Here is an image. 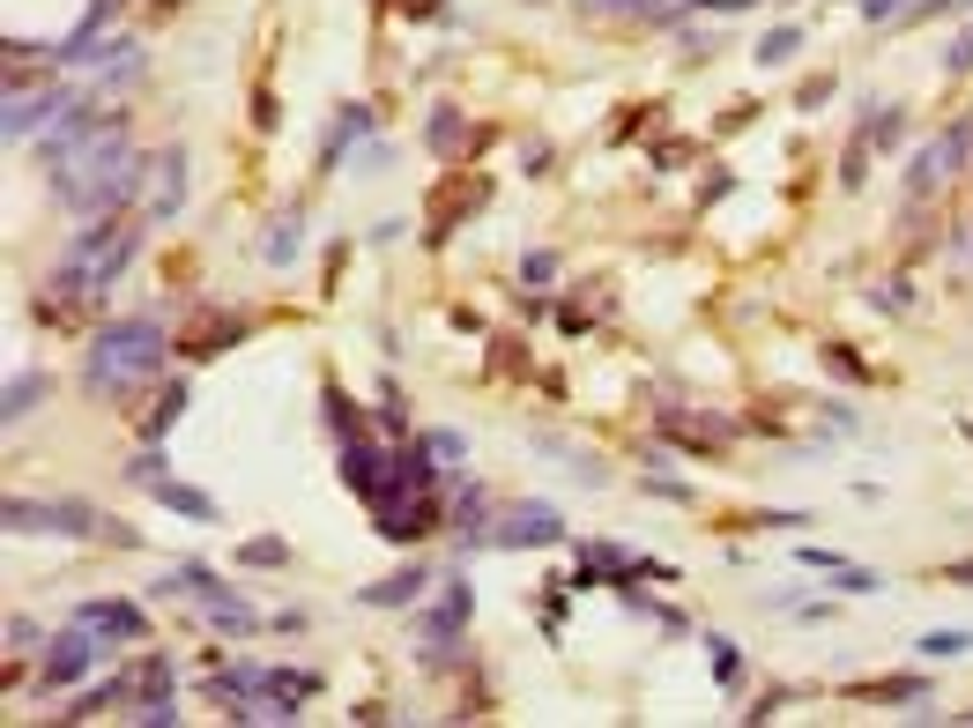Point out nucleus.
<instances>
[{
	"label": "nucleus",
	"instance_id": "obj_1",
	"mask_svg": "<svg viewBox=\"0 0 973 728\" xmlns=\"http://www.w3.org/2000/svg\"><path fill=\"white\" fill-rule=\"evenodd\" d=\"M157 365H164V328H157L149 312H134V320H104V328L89 335L83 386H89V394H104V402H134L141 386L157 380Z\"/></svg>",
	"mask_w": 973,
	"mask_h": 728
},
{
	"label": "nucleus",
	"instance_id": "obj_2",
	"mask_svg": "<svg viewBox=\"0 0 973 728\" xmlns=\"http://www.w3.org/2000/svg\"><path fill=\"white\" fill-rule=\"evenodd\" d=\"M8 535H75L104 543V514L83 498H8Z\"/></svg>",
	"mask_w": 973,
	"mask_h": 728
},
{
	"label": "nucleus",
	"instance_id": "obj_3",
	"mask_svg": "<svg viewBox=\"0 0 973 728\" xmlns=\"http://www.w3.org/2000/svg\"><path fill=\"white\" fill-rule=\"evenodd\" d=\"M483 543H491V551H543V543H565V514L543 506V498H513V506L491 514Z\"/></svg>",
	"mask_w": 973,
	"mask_h": 728
},
{
	"label": "nucleus",
	"instance_id": "obj_4",
	"mask_svg": "<svg viewBox=\"0 0 973 728\" xmlns=\"http://www.w3.org/2000/svg\"><path fill=\"white\" fill-rule=\"evenodd\" d=\"M966 149H973V120H959V127H944V134L929 141V149H914V164H907V186H914V194H936L944 178H951L959 164H966Z\"/></svg>",
	"mask_w": 973,
	"mask_h": 728
},
{
	"label": "nucleus",
	"instance_id": "obj_5",
	"mask_svg": "<svg viewBox=\"0 0 973 728\" xmlns=\"http://www.w3.org/2000/svg\"><path fill=\"white\" fill-rule=\"evenodd\" d=\"M439 520V506H431V491H386V498H372V528H380L386 543H417L423 528Z\"/></svg>",
	"mask_w": 973,
	"mask_h": 728
},
{
	"label": "nucleus",
	"instance_id": "obj_6",
	"mask_svg": "<svg viewBox=\"0 0 973 728\" xmlns=\"http://www.w3.org/2000/svg\"><path fill=\"white\" fill-rule=\"evenodd\" d=\"M104 654H112V646H104V632H89V625L45 640V684H75V677H89V669L104 662Z\"/></svg>",
	"mask_w": 973,
	"mask_h": 728
},
{
	"label": "nucleus",
	"instance_id": "obj_7",
	"mask_svg": "<svg viewBox=\"0 0 973 728\" xmlns=\"http://www.w3.org/2000/svg\"><path fill=\"white\" fill-rule=\"evenodd\" d=\"M83 104V89L75 83H60V89H38V97H8V141H23V134H45V127H60V112H75Z\"/></svg>",
	"mask_w": 973,
	"mask_h": 728
},
{
	"label": "nucleus",
	"instance_id": "obj_8",
	"mask_svg": "<svg viewBox=\"0 0 973 728\" xmlns=\"http://www.w3.org/2000/svg\"><path fill=\"white\" fill-rule=\"evenodd\" d=\"M178 209H186V149L171 141L164 157H157V194H149V223H171Z\"/></svg>",
	"mask_w": 973,
	"mask_h": 728
},
{
	"label": "nucleus",
	"instance_id": "obj_9",
	"mask_svg": "<svg viewBox=\"0 0 973 728\" xmlns=\"http://www.w3.org/2000/svg\"><path fill=\"white\" fill-rule=\"evenodd\" d=\"M75 625L104 632V640H141V632H149V617H141L134 602H83V609H75Z\"/></svg>",
	"mask_w": 973,
	"mask_h": 728
},
{
	"label": "nucleus",
	"instance_id": "obj_10",
	"mask_svg": "<svg viewBox=\"0 0 973 728\" xmlns=\"http://www.w3.org/2000/svg\"><path fill=\"white\" fill-rule=\"evenodd\" d=\"M357 134H372V104H342V120H335L328 134H320V172H335V164H342V149H349Z\"/></svg>",
	"mask_w": 973,
	"mask_h": 728
},
{
	"label": "nucleus",
	"instance_id": "obj_11",
	"mask_svg": "<svg viewBox=\"0 0 973 728\" xmlns=\"http://www.w3.org/2000/svg\"><path fill=\"white\" fill-rule=\"evenodd\" d=\"M417 595H423V565H402V572H386L380 588H365L357 602H365V609H409Z\"/></svg>",
	"mask_w": 973,
	"mask_h": 728
},
{
	"label": "nucleus",
	"instance_id": "obj_12",
	"mask_svg": "<svg viewBox=\"0 0 973 728\" xmlns=\"http://www.w3.org/2000/svg\"><path fill=\"white\" fill-rule=\"evenodd\" d=\"M201 617H209V632H231V640H254V632H260V617H254L238 595H231V588L201 602Z\"/></svg>",
	"mask_w": 973,
	"mask_h": 728
},
{
	"label": "nucleus",
	"instance_id": "obj_13",
	"mask_svg": "<svg viewBox=\"0 0 973 728\" xmlns=\"http://www.w3.org/2000/svg\"><path fill=\"white\" fill-rule=\"evenodd\" d=\"M120 238H127V231H120V223H112V215H89L83 231H75V246H67V260H83V268H97V260L112 254V246H120Z\"/></svg>",
	"mask_w": 973,
	"mask_h": 728
},
{
	"label": "nucleus",
	"instance_id": "obj_14",
	"mask_svg": "<svg viewBox=\"0 0 973 728\" xmlns=\"http://www.w3.org/2000/svg\"><path fill=\"white\" fill-rule=\"evenodd\" d=\"M38 402H45V372H15V380H8V409H0V424L15 431L23 417H38Z\"/></svg>",
	"mask_w": 973,
	"mask_h": 728
},
{
	"label": "nucleus",
	"instance_id": "obj_15",
	"mask_svg": "<svg viewBox=\"0 0 973 728\" xmlns=\"http://www.w3.org/2000/svg\"><path fill=\"white\" fill-rule=\"evenodd\" d=\"M149 498H157V506H171V514H186V520H209V528H215V498H209V491H186V483H171V476H164V483H157Z\"/></svg>",
	"mask_w": 973,
	"mask_h": 728
},
{
	"label": "nucleus",
	"instance_id": "obj_16",
	"mask_svg": "<svg viewBox=\"0 0 973 728\" xmlns=\"http://www.w3.org/2000/svg\"><path fill=\"white\" fill-rule=\"evenodd\" d=\"M662 431H669V439H691V446H720V439H728V424H706L699 409H662Z\"/></svg>",
	"mask_w": 973,
	"mask_h": 728
},
{
	"label": "nucleus",
	"instance_id": "obj_17",
	"mask_svg": "<svg viewBox=\"0 0 973 728\" xmlns=\"http://www.w3.org/2000/svg\"><path fill=\"white\" fill-rule=\"evenodd\" d=\"M423 141H431L439 157H454V149H461V141H468V120H461V104H439V112L423 120Z\"/></svg>",
	"mask_w": 973,
	"mask_h": 728
},
{
	"label": "nucleus",
	"instance_id": "obj_18",
	"mask_svg": "<svg viewBox=\"0 0 973 728\" xmlns=\"http://www.w3.org/2000/svg\"><path fill=\"white\" fill-rule=\"evenodd\" d=\"M178 417H186V380H171L164 394H157V409H141V439H164Z\"/></svg>",
	"mask_w": 973,
	"mask_h": 728
},
{
	"label": "nucleus",
	"instance_id": "obj_19",
	"mask_svg": "<svg viewBox=\"0 0 973 728\" xmlns=\"http://www.w3.org/2000/svg\"><path fill=\"white\" fill-rule=\"evenodd\" d=\"M164 476H171V461H164V439H149V446H141V454L127 461V483H134V491H157Z\"/></svg>",
	"mask_w": 973,
	"mask_h": 728
},
{
	"label": "nucleus",
	"instance_id": "obj_20",
	"mask_svg": "<svg viewBox=\"0 0 973 728\" xmlns=\"http://www.w3.org/2000/svg\"><path fill=\"white\" fill-rule=\"evenodd\" d=\"M260 254H268V268H291V260H297V209L275 215V231L260 238Z\"/></svg>",
	"mask_w": 973,
	"mask_h": 728
},
{
	"label": "nucleus",
	"instance_id": "obj_21",
	"mask_svg": "<svg viewBox=\"0 0 973 728\" xmlns=\"http://www.w3.org/2000/svg\"><path fill=\"white\" fill-rule=\"evenodd\" d=\"M535 446H543V454H551V461H572V476H580V483H602V469H594V454H580V446H565V439H557V431H543V439H535Z\"/></svg>",
	"mask_w": 973,
	"mask_h": 728
},
{
	"label": "nucleus",
	"instance_id": "obj_22",
	"mask_svg": "<svg viewBox=\"0 0 973 728\" xmlns=\"http://www.w3.org/2000/svg\"><path fill=\"white\" fill-rule=\"evenodd\" d=\"M796 45H803V30H796V23L765 30V45H759V67H788V60H796Z\"/></svg>",
	"mask_w": 973,
	"mask_h": 728
},
{
	"label": "nucleus",
	"instance_id": "obj_23",
	"mask_svg": "<svg viewBox=\"0 0 973 728\" xmlns=\"http://www.w3.org/2000/svg\"><path fill=\"white\" fill-rule=\"evenodd\" d=\"M885 588V572H870V565H833V595H877Z\"/></svg>",
	"mask_w": 973,
	"mask_h": 728
},
{
	"label": "nucleus",
	"instance_id": "obj_24",
	"mask_svg": "<svg viewBox=\"0 0 973 728\" xmlns=\"http://www.w3.org/2000/svg\"><path fill=\"white\" fill-rule=\"evenodd\" d=\"M268 691H275V699H291V706H305V699L320 691V677H305V669H268Z\"/></svg>",
	"mask_w": 973,
	"mask_h": 728
},
{
	"label": "nucleus",
	"instance_id": "obj_25",
	"mask_svg": "<svg viewBox=\"0 0 973 728\" xmlns=\"http://www.w3.org/2000/svg\"><path fill=\"white\" fill-rule=\"evenodd\" d=\"M914 646H922V662H959V654L973 646V632H922Z\"/></svg>",
	"mask_w": 973,
	"mask_h": 728
},
{
	"label": "nucleus",
	"instance_id": "obj_26",
	"mask_svg": "<svg viewBox=\"0 0 973 728\" xmlns=\"http://www.w3.org/2000/svg\"><path fill=\"white\" fill-rule=\"evenodd\" d=\"M120 691H127V684H97V691H75V706H60V714H67V721H89V714H104V706H112Z\"/></svg>",
	"mask_w": 973,
	"mask_h": 728
},
{
	"label": "nucleus",
	"instance_id": "obj_27",
	"mask_svg": "<svg viewBox=\"0 0 973 728\" xmlns=\"http://www.w3.org/2000/svg\"><path fill=\"white\" fill-rule=\"evenodd\" d=\"M423 446L439 454V469H446V476H454V461H468V439H461V431H423Z\"/></svg>",
	"mask_w": 973,
	"mask_h": 728
},
{
	"label": "nucleus",
	"instance_id": "obj_28",
	"mask_svg": "<svg viewBox=\"0 0 973 728\" xmlns=\"http://www.w3.org/2000/svg\"><path fill=\"white\" fill-rule=\"evenodd\" d=\"M706 646H714V677L736 691V684H743V662H736V646H728V640H706Z\"/></svg>",
	"mask_w": 973,
	"mask_h": 728
},
{
	"label": "nucleus",
	"instance_id": "obj_29",
	"mask_svg": "<svg viewBox=\"0 0 973 728\" xmlns=\"http://www.w3.org/2000/svg\"><path fill=\"white\" fill-rule=\"evenodd\" d=\"M328 424H335V439L357 431V409H349V394H342V386H328Z\"/></svg>",
	"mask_w": 973,
	"mask_h": 728
},
{
	"label": "nucleus",
	"instance_id": "obj_30",
	"mask_svg": "<svg viewBox=\"0 0 973 728\" xmlns=\"http://www.w3.org/2000/svg\"><path fill=\"white\" fill-rule=\"evenodd\" d=\"M238 557H246V565H283V557H291V551H283L275 535H254V543H246V551H238Z\"/></svg>",
	"mask_w": 973,
	"mask_h": 728
},
{
	"label": "nucleus",
	"instance_id": "obj_31",
	"mask_svg": "<svg viewBox=\"0 0 973 728\" xmlns=\"http://www.w3.org/2000/svg\"><path fill=\"white\" fill-rule=\"evenodd\" d=\"M380 424L402 431V386H394V380H380Z\"/></svg>",
	"mask_w": 973,
	"mask_h": 728
},
{
	"label": "nucleus",
	"instance_id": "obj_32",
	"mask_svg": "<svg viewBox=\"0 0 973 728\" xmlns=\"http://www.w3.org/2000/svg\"><path fill=\"white\" fill-rule=\"evenodd\" d=\"M8 646H15V654H30V646H45V632H38V625H23V617H8Z\"/></svg>",
	"mask_w": 973,
	"mask_h": 728
},
{
	"label": "nucleus",
	"instance_id": "obj_33",
	"mask_svg": "<svg viewBox=\"0 0 973 728\" xmlns=\"http://www.w3.org/2000/svg\"><path fill=\"white\" fill-rule=\"evenodd\" d=\"M847 186H862V178H870V141H854V149H847Z\"/></svg>",
	"mask_w": 973,
	"mask_h": 728
},
{
	"label": "nucleus",
	"instance_id": "obj_34",
	"mask_svg": "<svg viewBox=\"0 0 973 728\" xmlns=\"http://www.w3.org/2000/svg\"><path fill=\"white\" fill-rule=\"evenodd\" d=\"M520 275H528V283H551V275H557V254H528V260H520Z\"/></svg>",
	"mask_w": 973,
	"mask_h": 728
},
{
	"label": "nucleus",
	"instance_id": "obj_35",
	"mask_svg": "<svg viewBox=\"0 0 973 728\" xmlns=\"http://www.w3.org/2000/svg\"><path fill=\"white\" fill-rule=\"evenodd\" d=\"M870 134H877V141H899V134H907V120H899V112H877V120H870Z\"/></svg>",
	"mask_w": 973,
	"mask_h": 728
},
{
	"label": "nucleus",
	"instance_id": "obj_36",
	"mask_svg": "<svg viewBox=\"0 0 973 728\" xmlns=\"http://www.w3.org/2000/svg\"><path fill=\"white\" fill-rule=\"evenodd\" d=\"M907 0H862V23H885V15H899Z\"/></svg>",
	"mask_w": 973,
	"mask_h": 728
},
{
	"label": "nucleus",
	"instance_id": "obj_37",
	"mask_svg": "<svg viewBox=\"0 0 973 728\" xmlns=\"http://www.w3.org/2000/svg\"><path fill=\"white\" fill-rule=\"evenodd\" d=\"M966 67H973V30H966L959 45H951V75H966Z\"/></svg>",
	"mask_w": 973,
	"mask_h": 728
},
{
	"label": "nucleus",
	"instance_id": "obj_38",
	"mask_svg": "<svg viewBox=\"0 0 973 728\" xmlns=\"http://www.w3.org/2000/svg\"><path fill=\"white\" fill-rule=\"evenodd\" d=\"M944 8H966V0H922V15H944Z\"/></svg>",
	"mask_w": 973,
	"mask_h": 728
},
{
	"label": "nucleus",
	"instance_id": "obj_39",
	"mask_svg": "<svg viewBox=\"0 0 973 728\" xmlns=\"http://www.w3.org/2000/svg\"><path fill=\"white\" fill-rule=\"evenodd\" d=\"M959 254H966V260H973V223H966V238H959Z\"/></svg>",
	"mask_w": 973,
	"mask_h": 728
},
{
	"label": "nucleus",
	"instance_id": "obj_40",
	"mask_svg": "<svg viewBox=\"0 0 973 728\" xmlns=\"http://www.w3.org/2000/svg\"><path fill=\"white\" fill-rule=\"evenodd\" d=\"M966 439H973V424H966Z\"/></svg>",
	"mask_w": 973,
	"mask_h": 728
}]
</instances>
